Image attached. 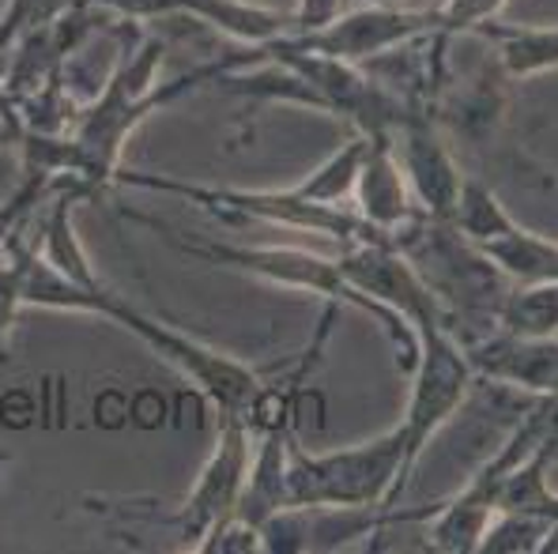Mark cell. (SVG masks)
I'll list each match as a JSON object with an SVG mask.
<instances>
[{
	"mask_svg": "<svg viewBox=\"0 0 558 554\" xmlns=\"http://www.w3.org/2000/svg\"><path fill=\"white\" fill-rule=\"evenodd\" d=\"M558 547L551 520L521 509H498L480 540V554H536Z\"/></svg>",
	"mask_w": 558,
	"mask_h": 554,
	"instance_id": "cell-14",
	"label": "cell"
},
{
	"mask_svg": "<svg viewBox=\"0 0 558 554\" xmlns=\"http://www.w3.org/2000/svg\"><path fill=\"white\" fill-rule=\"evenodd\" d=\"M80 8V0H12L8 15L0 20V57L12 50V42L23 35V30H38L46 23L61 20L64 12Z\"/></svg>",
	"mask_w": 558,
	"mask_h": 554,
	"instance_id": "cell-16",
	"label": "cell"
},
{
	"mask_svg": "<svg viewBox=\"0 0 558 554\" xmlns=\"http://www.w3.org/2000/svg\"><path fill=\"white\" fill-rule=\"evenodd\" d=\"M4 464H8V456H4V453H0V468H4Z\"/></svg>",
	"mask_w": 558,
	"mask_h": 554,
	"instance_id": "cell-19",
	"label": "cell"
},
{
	"mask_svg": "<svg viewBox=\"0 0 558 554\" xmlns=\"http://www.w3.org/2000/svg\"><path fill=\"white\" fill-rule=\"evenodd\" d=\"M472 35L487 38L506 76L529 79L539 76V72H558V23H551V27H529V23L487 20Z\"/></svg>",
	"mask_w": 558,
	"mask_h": 554,
	"instance_id": "cell-11",
	"label": "cell"
},
{
	"mask_svg": "<svg viewBox=\"0 0 558 554\" xmlns=\"http://www.w3.org/2000/svg\"><path fill=\"white\" fill-rule=\"evenodd\" d=\"M547 419H551V396L517 422V430L502 442V450L490 456L453 498L430 505L434 517H430V532H426V540H430L426 547L441 554H480V540L487 532L490 517L498 513V494H502L506 476L544 438Z\"/></svg>",
	"mask_w": 558,
	"mask_h": 554,
	"instance_id": "cell-7",
	"label": "cell"
},
{
	"mask_svg": "<svg viewBox=\"0 0 558 554\" xmlns=\"http://www.w3.org/2000/svg\"><path fill=\"white\" fill-rule=\"evenodd\" d=\"M12 238V234H8ZM23 306V298H20V268H15V257H12V249H8V242H4V249H0V362H4V340H8V324H12V317H15V309Z\"/></svg>",
	"mask_w": 558,
	"mask_h": 554,
	"instance_id": "cell-17",
	"label": "cell"
},
{
	"mask_svg": "<svg viewBox=\"0 0 558 554\" xmlns=\"http://www.w3.org/2000/svg\"><path fill=\"white\" fill-rule=\"evenodd\" d=\"M8 249H12L15 268H20L23 306L80 309V313H98L106 321L121 324L125 332H133L140 344H147L159 358H167L174 370H182L189 385L201 389L204 401L216 407V415H242L245 419L253 401L265 393L268 378L260 370H253L250 362L216 352V347L201 344V340L185 336V332L170 329V324L155 321V317L140 313L133 303H125L106 283H98V275H92V280H72L61 268H53L43 257V249L23 238V223L12 231Z\"/></svg>",
	"mask_w": 558,
	"mask_h": 554,
	"instance_id": "cell-1",
	"label": "cell"
},
{
	"mask_svg": "<svg viewBox=\"0 0 558 554\" xmlns=\"http://www.w3.org/2000/svg\"><path fill=\"white\" fill-rule=\"evenodd\" d=\"M449 226H453L457 234H464L472 246H483V242H495V238H502L506 231H513L517 219L506 211V204L490 193V185L475 182V177H464Z\"/></svg>",
	"mask_w": 558,
	"mask_h": 554,
	"instance_id": "cell-13",
	"label": "cell"
},
{
	"mask_svg": "<svg viewBox=\"0 0 558 554\" xmlns=\"http://www.w3.org/2000/svg\"><path fill=\"white\" fill-rule=\"evenodd\" d=\"M118 185H133L147 193H167V197H182L208 216L223 219V223H272L287 231L302 234H322L332 238L336 246H359V242H397L392 234L377 231L366 223L355 208L348 204H317L302 197L299 189H231V185H196L178 182L167 174H140V170H121L113 174Z\"/></svg>",
	"mask_w": 558,
	"mask_h": 554,
	"instance_id": "cell-4",
	"label": "cell"
},
{
	"mask_svg": "<svg viewBox=\"0 0 558 554\" xmlns=\"http://www.w3.org/2000/svg\"><path fill=\"white\" fill-rule=\"evenodd\" d=\"M140 223L155 226L159 234H167L170 246L185 257L196 260H208V264L219 268H231V272H245L253 280H265V283H279V287H291V291H306V295L325 298V306H355L363 309L366 317H374L377 324L385 329L392 344V355H397V366L404 373L415 370V358H418V336L392 313L389 306H381L377 298L363 295L355 283L343 275V268L336 264V257H317L310 249H294V246H231V242H182L174 231H167L162 223H151V219L136 216Z\"/></svg>",
	"mask_w": 558,
	"mask_h": 554,
	"instance_id": "cell-2",
	"label": "cell"
},
{
	"mask_svg": "<svg viewBox=\"0 0 558 554\" xmlns=\"http://www.w3.org/2000/svg\"><path fill=\"white\" fill-rule=\"evenodd\" d=\"M495 329L517 336H558V280L510 283L495 309Z\"/></svg>",
	"mask_w": 558,
	"mask_h": 554,
	"instance_id": "cell-12",
	"label": "cell"
},
{
	"mask_svg": "<svg viewBox=\"0 0 558 554\" xmlns=\"http://www.w3.org/2000/svg\"><path fill=\"white\" fill-rule=\"evenodd\" d=\"M392 151H397V162L404 170L418 211L434 223H449L457 197H461L464 174L457 170L453 155L441 140L434 110H418L400 121L392 128Z\"/></svg>",
	"mask_w": 558,
	"mask_h": 554,
	"instance_id": "cell-9",
	"label": "cell"
},
{
	"mask_svg": "<svg viewBox=\"0 0 558 554\" xmlns=\"http://www.w3.org/2000/svg\"><path fill=\"white\" fill-rule=\"evenodd\" d=\"M351 200H355V211L366 223L392 234V238L400 231H408L415 219H423L412 189H408L404 170L397 162V151H392V140H371L366 136V159L363 170H359Z\"/></svg>",
	"mask_w": 558,
	"mask_h": 554,
	"instance_id": "cell-10",
	"label": "cell"
},
{
	"mask_svg": "<svg viewBox=\"0 0 558 554\" xmlns=\"http://www.w3.org/2000/svg\"><path fill=\"white\" fill-rule=\"evenodd\" d=\"M404 434L385 430L363 445L306 453L291 442L287 453V509H381L389 528L392 505L404 498Z\"/></svg>",
	"mask_w": 558,
	"mask_h": 554,
	"instance_id": "cell-3",
	"label": "cell"
},
{
	"mask_svg": "<svg viewBox=\"0 0 558 554\" xmlns=\"http://www.w3.org/2000/svg\"><path fill=\"white\" fill-rule=\"evenodd\" d=\"M363 159H366V136L359 133L355 140H348L332 159H325L317 170H310L294 189L302 197L317 200V204H348L351 193H355V182H359V170H363Z\"/></svg>",
	"mask_w": 558,
	"mask_h": 554,
	"instance_id": "cell-15",
	"label": "cell"
},
{
	"mask_svg": "<svg viewBox=\"0 0 558 554\" xmlns=\"http://www.w3.org/2000/svg\"><path fill=\"white\" fill-rule=\"evenodd\" d=\"M475 385V370L468 362L461 336L449 329H430L418 336V358L412 370V393H408L404 419L397 422L404 434V476L412 483L415 464L430 438L461 411Z\"/></svg>",
	"mask_w": 558,
	"mask_h": 554,
	"instance_id": "cell-6",
	"label": "cell"
},
{
	"mask_svg": "<svg viewBox=\"0 0 558 554\" xmlns=\"http://www.w3.org/2000/svg\"><path fill=\"white\" fill-rule=\"evenodd\" d=\"M253 460V430L242 415H219L216 419V450H211L208 464L196 476L193 491L185 494L182 505L174 509H133V502H118V517H133L144 525L170 528L185 547H201V540L219 525L223 517L238 513V498H242L245 476H250Z\"/></svg>",
	"mask_w": 558,
	"mask_h": 554,
	"instance_id": "cell-5",
	"label": "cell"
},
{
	"mask_svg": "<svg viewBox=\"0 0 558 554\" xmlns=\"http://www.w3.org/2000/svg\"><path fill=\"white\" fill-rule=\"evenodd\" d=\"M363 4H397V0H363Z\"/></svg>",
	"mask_w": 558,
	"mask_h": 554,
	"instance_id": "cell-18",
	"label": "cell"
},
{
	"mask_svg": "<svg viewBox=\"0 0 558 554\" xmlns=\"http://www.w3.org/2000/svg\"><path fill=\"white\" fill-rule=\"evenodd\" d=\"M336 264L343 268L351 283L363 295L377 298L389 306L415 336L430 329H449V313L441 306L438 291L426 283V275L415 268L397 242H359V246H343L336 253ZM453 332V329H449Z\"/></svg>",
	"mask_w": 558,
	"mask_h": 554,
	"instance_id": "cell-8",
	"label": "cell"
}]
</instances>
